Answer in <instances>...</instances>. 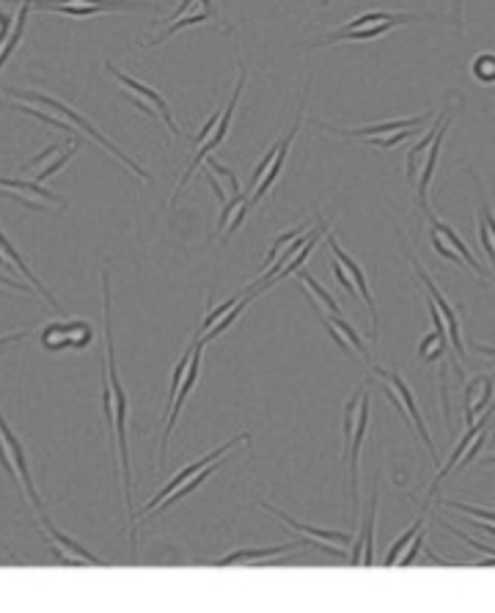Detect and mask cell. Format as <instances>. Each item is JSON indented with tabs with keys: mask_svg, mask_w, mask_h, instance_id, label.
<instances>
[{
	"mask_svg": "<svg viewBox=\"0 0 495 613\" xmlns=\"http://www.w3.org/2000/svg\"><path fill=\"white\" fill-rule=\"evenodd\" d=\"M102 317H105V366H102V407L105 422L116 440L119 455L121 484H124V506L130 515V537H132V559L138 550V528H135V501H132V466H130V440H127V422H130V396L121 385L119 366H116L113 347V295H110V273L102 270Z\"/></svg>",
	"mask_w": 495,
	"mask_h": 613,
	"instance_id": "obj_1",
	"label": "cell"
},
{
	"mask_svg": "<svg viewBox=\"0 0 495 613\" xmlns=\"http://www.w3.org/2000/svg\"><path fill=\"white\" fill-rule=\"evenodd\" d=\"M369 418H372V388L358 385L355 394L346 399L344 416H341V435H344V455L346 471H350V504H352V523L361 515V488H358V468H361V449L369 433Z\"/></svg>",
	"mask_w": 495,
	"mask_h": 613,
	"instance_id": "obj_2",
	"label": "cell"
},
{
	"mask_svg": "<svg viewBox=\"0 0 495 613\" xmlns=\"http://www.w3.org/2000/svg\"><path fill=\"white\" fill-rule=\"evenodd\" d=\"M6 99H22V102H36V105H44V108H50V110H55V113L58 116H64L66 121H69V124H75L77 130L80 132H86V138H91L94 143H99V146L102 149H108L110 154H113L116 160H121V163L127 165V168L132 171V174L135 176H141L143 182H152V176H148V171L146 168H141V165L135 163V160L130 157V154H124L121 152L119 146H116L113 141H110V138H105L102 132L97 130V127L91 124V121L86 119V116L82 113H77L75 108H69V105L64 102V99H58V97H50V94H42V91H25V88H9V91H6Z\"/></svg>",
	"mask_w": 495,
	"mask_h": 613,
	"instance_id": "obj_3",
	"label": "cell"
},
{
	"mask_svg": "<svg viewBox=\"0 0 495 613\" xmlns=\"http://www.w3.org/2000/svg\"><path fill=\"white\" fill-rule=\"evenodd\" d=\"M0 466H3L6 477L11 479V484H16V488H20L22 493L31 499L36 515H47V512H44L42 495H38L36 484H33L31 468H28L25 446L20 444V438L14 435V429L9 427L3 411H0Z\"/></svg>",
	"mask_w": 495,
	"mask_h": 613,
	"instance_id": "obj_4",
	"label": "cell"
},
{
	"mask_svg": "<svg viewBox=\"0 0 495 613\" xmlns=\"http://www.w3.org/2000/svg\"><path fill=\"white\" fill-rule=\"evenodd\" d=\"M372 374L377 380H383V388H385V396L391 399V405L396 407V411L405 416V422H410V427L416 429L418 438L424 440V446L429 449V457H432V466H438V449H435L432 438H429V429L427 424H424V416H421V407H418L416 402V394H413L410 385L405 383V380L399 377V372L396 369H383V366H374Z\"/></svg>",
	"mask_w": 495,
	"mask_h": 613,
	"instance_id": "obj_5",
	"label": "cell"
},
{
	"mask_svg": "<svg viewBox=\"0 0 495 613\" xmlns=\"http://www.w3.org/2000/svg\"><path fill=\"white\" fill-rule=\"evenodd\" d=\"M245 83H248V66H245V61L240 58V77H237V86H234V91H231L229 105L223 108V116H220V121H218V127H215L212 135H209L207 141L201 143V149L193 154L190 165H187L185 174H182L179 182H176V190H174V196H170V207H176V198L182 196V190H185V185L190 182V176L196 174L198 165H204V160L209 157V152H215V149H218L220 143L226 141V135H229V130H231V119H234V110H237V105H240V97H242V88H245Z\"/></svg>",
	"mask_w": 495,
	"mask_h": 613,
	"instance_id": "obj_6",
	"label": "cell"
},
{
	"mask_svg": "<svg viewBox=\"0 0 495 613\" xmlns=\"http://www.w3.org/2000/svg\"><path fill=\"white\" fill-rule=\"evenodd\" d=\"M105 69H108V75H113L116 80H119V86L124 88V94H130L132 102H135L143 113H148L152 119L165 121V127H168L170 135L179 138V127H176L174 113H170L168 99H165L157 88H152L148 83L138 80V77L127 75V72H121L119 66H113V61H105Z\"/></svg>",
	"mask_w": 495,
	"mask_h": 613,
	"instance_id": "obj_7",
	"label": "cell"
},
{
	"mask_svg": "<svg viewBox=\"0 0 495 613\" xmlns=\"http://www.w3.org/2000/svg\"><path fill=\"white\" fill-rule=\"evenodd\" d=\"M33 9L55 11L72 20H88L97 14H113V11H157L160 6L152 0H36Z\"/></svg>",
	"mask_w": 495,
	"mask_h": 613,
	"instance_id": "obj_8",
	"label": "cell"
},
{
	"mask_svg": "<svg viewBox=\"0 0 495 613\" xmlns=\"http://www.w3.org/2000/svg\"><path fill=\"white\" fill-rule=\"evenodd\" d=\"M399 240H402V251H405V256L410 259V264H413V270H416L418 281H421V284H424V292H427L429 300H432L435 306H438V311L443 314V322H446V328H449V341H451V350H454L457 361L465 363L468 352H465V341H462V328H460V317H457V308L451 306L449 300H446V295L438 289V284H435V281H432V275H429L427 270H424V264L418 262V256H416V253H413V248L405 242L402 231H399Z\"/></svg>",
	"mask_w": 495,
	"mask_h": 613,
	"instance_id": "obj_9",
	"label": "cell"
},
{
	"mask_svg": "<svg viewBox=\"0 0 495 613\" xmlns=\"http://www.w3.org/2000/svg\"><path fill=\"white\" fill-rule=\"evenodd\" d=\"M258 506H262L264 512H270L273 517H278L284 526H289V528H295L300 537H306V539H311L314 543V550H322V554H328V556H333V559H350V556L344 554V548H350L352 545V534L350 532H330V528H314V526H308V523H300V521H295L292 515H286V512H280L278 506H270L267 501H258Z\"/></svg>",
	"mask_w": 495,
	"mask_h": 613,
	"instance_id": "obj_10",
	"label": "cell"
},
{
	"mask_svg": "<svg viewBox=\"0 0 495 613\" xmlns=\"http://www.w3.org/2000/svg\"><path fill=\"white\" fill-rule=\"evenodd\" d=\"M204 341L198 339H193V358H190V366H187V374H185V380H182V385H179V391H176V396H174V402H170V407L165 411V433H163V440H160V455H157V471L160 468L165 466V451H168V440H170V435H174V429H176V422H179V413H182V407H185V402H187V396L196 391V385H198V380H201V361H204Z\"/></svg>",
	"mask_w": 495,
	"mask_h": 613,
	"instance_id": "obj_11",
	"label": "cell"
},
{
	"mask_svg": "<svg viewBox=\"0 0 495 613\" xmlns=\"http://www.w3.org/2000/svg\"><path fill=\"white\" fill-rule=\"evenodd\" d=\"M435 20H440V17L413 14V11H396L391 20L377 22V25L355 28V31H341V28H336V31H330L328 36H322V39H317L314 44H308V50H319V47H330V44H346V42H372V39L385 36V33H391L394 28L407 25V22H435Z\"/></svg>",
	"mask_w": 495,
	"mask_h": 613,
	"instance_id": "obj_12",
	"label": "cell"
},
{
	"mask_svg": "<svg viewBox=\"0 0 495 613\" xmlns=\"http://www.w3.org/2000/svg\"><path fill=\"white\" fill-rule=\"evenodd\" d=\"M311 80L314 77L308 75V80H306V88H302V97H300V105H297V116H295V121H292V127L289 130L284 132V135L275 141V146H278V154H275V163L270 165V171L264 174V179L258 182L256 187H253V193H251V207H256L258 201H262L264 196H267L270 190H273V185L278 182V176H280V171H284V165H286V157H289V149H292V143H295V138H297V132H300V127H302V116H306V105H308V88H311Z\"/></svg>",
	"mask_w": 495,
	"mask_h": 613,
	"instance_id": "obj_13",
	"label": "cell"
},
{
	"mask_svg": "<svg viewBox=\"0 0 495 613\" xmlns=\"http://www.w3.org/2000/svg\"><path fill=\"white\" fill-rule=\"evenodd\" d=\"M248 440H251V438H248V433H240V435H234V438H231V440H226V444H223V446H218V449H212V451H209V455H204V457H201V460H196V462H190V466H187V468H182V471H179V473H176V477H174V479H170V482H168V484H165V488H160V490H157V495H154V499H148V501H146V504H143V506H141V510H138V512H135V521H138V517H143V515H152V512H154V510H157V506H160V504H163V501H165V499H168V495H170V493H174V490H176V488H182V484H185V482H187V479H190V477H196V473H198V471H204V468H207V466H212V462L223 460V457H226V455H229V451H231V449H234V446H240V444H248Z\"/></svg>",
	"mask_w": 495,
	"mask_h": 613,
	"instance_id": "obj_14",
	"label": "cell"
},
{
	"mask_svg": "<svg viewBox=\"0 0 495 613\" xmlns=\"http://www.w3.org/2000/svg\"><path fill=\"white\" fill-rule=\"evenodd\" d=\"M0 187L9 190L11 198L22 201L28 209H36V212H44V209H58V212H64V209L69 207V201H66L64 196L47 190V187L36 179L28 182V179H9V176H0Z\"/></svg>",
	"mask_w": 495,
	"mask_h": 613,
	"instance_id": "obj_15",
	"label": "cell"
},
{
	"mask_svg": "<svg viewBox=\"0 0 495 613\" xmlns=\"http://www.w3.org/2000/svg\"><path fill=\"white\" fill-rule=\"evenodd\" d=\"M324 242H328V248H330V253H333V259H339L341 267H344L346 273H350L352 284H355V289H358V297H361V300L366 303L369 317H372V344H377V339H380V314H377V303H374L372 289H369V278H366V273H363L361 264H358L355 259H352L350 253H346L344 248L339 245V240H336L333 234L324 237Z\"/></svg>",
	"mask_w": 495,
	"mask_h": 613,
	"instance_id": "obj_16",
	"label": "cell"
},
{
	"mask_svg": "<svg viewBox=\"0 0 495 613\" xmlns=\"http://www.w3.org/2000/svg\"><path fill=\"white\" fill-rule=\"evenodd\" d=\"M38 526H42V534L47 537L50 548H53V556L58 561H64V565H91V567H102L105 561L97 559V556L91 554V550H86L82 545H77L75 539L66 537V534H61L58 528L53 526V521H50L47 515H38Z\"/></svg>",
	"mask_w": 495,
	"mask_h": 613,
	"instance_id": "obj_17",
	"label": "cell"
},
{
	"mask_svg": "<svg viewBox=\"0 0 495 613\" xmlns=\"http://www.w3.org/2000/svg\"><path fill=\"white\" fill-rule=\"evenodd\" d=\"M432 119V113H421L413 116V119H391V121H377V124H363V127H328V124H317L319 130L333 132L339 138H383V135H394V132L402 130H416V127H424L427 121Z\"/></svg>",
	"mask_w": 495,
	"mask_h": 613,
	"instance_id": "obj_18",
	"label": "cell"
},
{
	"mask_svg": "<svg viewBox=\"0 0 495 613\" xmlns=\"http://www.w3.org/2000/svg\"><path fill=\"white\" fill-rule=\"evenodd\" d=\"M427 220H429V234L432 237H438L440 242H443L446 248H451V251L457 253V256L462 259V264H465L468 270H473L476 275H482V278H490V273H487V267H482V264L476 262V256H473V251L468 248V242L462 240L460 237V231L454 229V226H449L446 220H440L438 215L432 212V209H427Z\"/></svg>",
	"mask_w": 495,
	"mask_h": 613,
	"instance_id": "obj_19",
	"label": "cell"
},
{
	"mask_svg": "<svg viewBox=\"0 0 495 613\" xmlns=\"http://www.w3.org/2000/svg\"><path fill=\"white\" fill-rule=\"evenodd\" d=\"M451 119H454V110H449L443 119V124L438 127V132H435V141L429 143L427 154H424V163H421V171H418V179H416V193H418V207L427 212L429 209V185H432L435 179V168H438V157H440V149H443V141H446V132H449L451 127Z\"/></svg>",
	"mask_w": 495,
	"mask_h": 613,
	"instance_id": "obj_20",
	"label": "cell"
},
{
	"mask_svg": "<svg viewBox=\"0 0 495 613\" xmlns=\"http://www.w3.org/2000/svg\"><path fill=\"white\" fill-rule=\"evenodd\" d=\"M380 477H374V488H372V501H369V515H366V526L361 528L358 539H352V565H363L372 567L374 565V534H377V506H380Z\"/></svg>",
	"mask_w": 495,
	"mask_h": 613,
	"instance_id": "obj_21",
	"label": "cell"
},
{
	"mask_svg": "<svg viewBox=\"0 0 495 613\" xmlns=\"http://www.w3.org/2000/svg\"><path fill=\"white\" fill-rule=\"evenodd\" d=\"M300 548H314L311 539L300 537L297 543H286V545H273V548H248V550H231V554L220 556L215 559V567H231V565H262V561L278 559V556L292 554V550Z\"/></svg>",
	"mask_w": 495,
	"mask_h": 613,
	"instance_id": "obj_22",
	"label": "cell"
},
{
	"mask_svg": "<svg viewBox=\"0 0 495 613\" xmlns=\"http://www.w3.org/2000/svg\"><path fill=\"white\" fill-rule=\"evenodd\" d=\"M0 267H3V270H20V273L25 275V278L31 281L33 286H36V295H38V297H44V303H47V306L53 308V311H58V314L64 311V308H61V303L55 300V295H50L47 286H44L42 281L36 278V273H33V270L28 267L25 259H22V253L16 251L14 242H11L9 237L3 234V231H0Z\"/></svg>",
	"mask_w": 495,
	"mask_h": 613,
	"instance_id": "obj_23",
	"label": "cell"
},
{
	"mask_svg": "<svg viewBox=\"0 0 495 613\" xmlns=\"http://www.w3.org/2000/svg\"><path fill=\"white\" fill-rule=\"evenodd\" d=\"M490 418H495V405H490L487 407V413H484V416H479L476 422L473 424H468V429H465V435H462L460 440H457V446H454V451H451V457L449 460H446V466L440 468L438 473H435V482H432V488H429V495L435 493V490H438V484L443 482L446 477H451V471H457V466H460L462 462V457L468 455V449H471L473 446V440L479 438V433H482L484 427H490Z\"/></svg>",
	"mask_w": 495,
	"mask_h": 613,
	"instance_id": "obj_24",
	"label": "cell"
},
{
	"mask_svg": "<svg viewBox=\"0 0 495 613\" xmlns=\"http://www.w3.org/2000/svg\"><path fill=\"white\" fill-rule=\"evenodd\" d=\"M495 396V374H479L465 385V399H462V413H465V424H473L482 411L493 405Z\"/></svg>",
	"mask_w": 495,
	"mask_h": 613,
	"instance_id": "obj_25",
	"label": "cell"
},
{
	"mask_svg": "<svg viewBox=\"0 0 495 613\" xmlns=\"http://www.w3.org/2000/svg\"><path fill=\"white\" fill-rule=\"evenodd\" d=\"M479 187V218H476V229H479V242H482V251L487 253L490 267L495 270V212L487 201V193H484L482 182L476 179Z\"/></svg>",
	"mask_w": 495,
	"mask_h": 613,
	"instance_id": "obj_26",
	"label": "cell"
},
{
	"mask_svg": "<svg viewBox=\"0 0 495 613\" xmlns=\"http://www.w3.org/2000/svg\"><path fill=\"white\" fill-rule=\"evenodd\" d=\"M33 3H36V0H20V9H16L14 25H11L9 39H6V44H3V47H0V72H3V66L9 64L11 55H14L16 47H20V44H22V36H25L28 17H31Z\"/></svg>",
	"mask_w": 495,
	"mask_h": 613,
	"instance_id": "obj_27",
	"label": "cell"
},
{
	"mask_svg": "<svg viewBox=\"0 0 495 613\" xmlns=\"http://www.w3.org/2000/svg\"><path fill=\"white\" fill-rule=\"evenodd\" d=\"M446 113H449V110H443V113L438 116V119H435V124L429 127L427 132H424L421 135V141L416 143V146L410 149V152H407V165H405V171H407V182H413V185H416V179H418V171H421V163H424V154H427V149H429V143L435 141V132H438V127L443 124V119H446Z\"/></svg>",
	"mask_w": 495,
	"mask_h": 613,
	"instance_id": "obj_28",
	"label": "cell"
},
{
	"mask_svg": "<svg viewBox=\"0 0 495 613\" xmlns=\"http://www.w3.org/2000/svg\"><path fill=\"white\" fill-rule=\"evenodd\" d=\"M223 462H226V460H218V462H212V466H207V468H204V471H198V473H196V477H190V479H187V482H185V484H182V488H176V490H174V493H170V495H168V499H165V501H163V504H160V506H157V510H154V515H160V512L170 510V506H174V504H176V501H182V499H187V495H190V493H196V490H198V488H201V484H204V482H207V479H209V477H212V473H215V471H220V468H223Z\"/></svg>",
	"mask_w": 495,
	"mask_h": 613,
	"instance_id": "obj_29",
	"label": "cell"
},
{
	"mask_svg": "<svg viewBox=\"0 0 495 613\" xmlns=\"http://www.w3.org/2000/svg\"><path fill=\"white\" fill-rule=\"evenodd\" d=\"M207 20H215L212 14H209L207 9H196V11H190V14H185V17H179L176 22H170L168 28H163V33H157V36L152 39V42L146 44V47H157V44H163L165 39H170V36H176L179 31H185V28H193V25H201V22H207Z\"/></svg>",
	"mask_w": 495,
	"mask_h": 613,
	"instance_id": "obj_30",
	"label": "cell"
},
{
	"mask_svg": "<svg viewBox=\"0 0 495 613\" xmlns=\"http://www.w3.org/2000/svg\"><path fill=\"white\" fill-rule=\"evenodd\" d=\"M42 347L50 352L69 350V319H61V322L44 325Z\"/></svg>",
	"mask_w": 495,
	"mask_h": 613,
	"instance_id": "obj_31",
	"label": "cell"
},
{
	"mask_svg": "<svg viewBox=\"0 0 495 613\" xmlns=\"http://www.w3.org/2000/svg\"><path fill=\"white\" fill-rule=\"evenodd\" d=\"M319 218H322V215H319ZM319 218H314V220H306V223H300V226H295V229H289V231H284V234H278L275 237V242L273 245H270V251H267V256H264V267H270V264L275 262V259H278V253L284 251L286 245H289L292 240H295V237H300V234H306L308 229H311V226H317V220Z\"/></svg>",
	"mask_w": 495,
	"mask_h": 613,
	"instance_id": "obj_32",
	"label": "cell"
},
{
	"mask_svg": "<svg viewBox=\"0 0 495 613\" xmlns=\"http://www.w3.org/2000/svg\"><path fill=\"white\" fill-rule=\"evenodd\" d=\"M421 528H424V512H421V515H418V517H416V521H413V526H410V528H407V532H405V534H402V537H399V539H396V543H394V545H391L388 556H385V567H396V565H399L402 554H405V550H407V545H410V543H413V539H416V534H418V532H421Z\"/></svg>",
	"mask_w": 495,
	"mask_h": 613,
	"instance_id": "obj_33",
	"label": "cell"
},
{
	"mask_svg": "<svg viewBox=\"0 0 495 613\" xmlns=\"http://www.w3.org/2000/svg\"><path fill=\"white\" fill-rule=\"evenodd\" d=\"M251 300H256V297H253V295H245V297H242V300H240V303H237V306H234V308H231V311H229V314H226V317H223V319H220V322H218V325H215V328H212V330H207V333H204V336H198V339H201V341H204V344H209V341H215V339H218V336H223V333H226V330H229V328H231V325H234V322H237V319H240V314H242V311H245V308H248V303H251Z\"/></svg>",
	"mask_w": 495,
	"mask_h": 613,
	"instance_id": "obj_34",
	"label": "cell"
},
{
	"mask_svg": "<svg viewBox=\"0 0 495 613\" xmlns=\"http://www.w3.org/2000/svg\"><path fill=\"white\" fill-rule=\"evenodd\" d=\"M245 295H251V292H248V289H242V292H240V295L229 297V300H223V303H220V306H218V308H212V311H207V317H204L201 328H198V336H204V333H207V330H212V328H215V325H218V322H220V319H223V317H226V314H229V311H231V308H234V306H237V303H240V300H242V297H245Z\"/></svg>",
	"mask_w": 495,
	"mask_h": 613,
	"instance_id": "obj_35",
	"label": "cell"
},
{
	"mask_svg": "<svg viewBox=\"0 0 495 613\" xmlns=\"http://www.w3.org/2000/svg\"><path fill=\"white\" fill-rule=\"evenodd\" d=\"M471 72L479 83H495V53H479L473 58Z\"/></svg>",
	"mask_w": 495,
	"mask_h": 613,
	"instance_id": "obj_36",
	"label": "cell"
},
{
	"mask_svg": "<svg viewBox=\"0 0 495 613\" xmlns=\"http://www.w3.org/2000/svg\"><path fill=\"white\" fill-rule=\"evenodd\" d=\"M443 506L462 512V515L473 517V521H479V523H490V526H495V512L493 510H482V506L462 504V501H443Z\"/></svg>",
	"mask_w": 495,
	"mask_h": 613,
	"instance_id": "obj_37",
	"label": "cell"
},
{
	"mask_svg": "<svg viewBox=\"0 0 495 613\" xmlns=\"http://www.w3.org/2000/svg\"><path fill=\"white\" fill-rule=\"evenodd\" d=\"M438 526L440 528H446V532L451 534V537H457V539H462V543L468 545V548H473V550H479V554L484 556V559H493L495 561V548H490V545H482V543H476L473 537H468V534H462L460 528L457 526H451V523H446V521H438Z\"/></svg>",
	"mask_w": 495,
	"mask_h": 613,
	"instance_id": "obj_38",
	"label": "cell"
},
{
	"mask_svg": "<svg viewBox=\"0 0 495 613\" xmlns=\"http://www.w3.org/2000/svg\"><path fill=\"white\" fill-rule=\"evenodd\" d=\"M396 11H383V9H377V11H366V14H361V17H355V20H350V22H344L341 25V31H355V28H366V25H377V22H385V20H391Z\"/></svg>",
	"mask_w": 495,
	"mask_h": 613,
	"instance_id": "obj_39",
	"label": "cell"
},
{
	"mask_svg": "<svg viewBox=\"0 0 495 613\" xmlns=\"http://www.w3.org/2000/svg\"><path fill=\"white\" fill-rule=\"evenodd\" d=\"M421 130H424V127H416V130H402V132H394V135L369 138V143H372V146H377V149H394V146H399L402 141H407V138L418 135Z\"/></svg>",
	"mask_w": 495,
	"mask_h": 613,
	"instance_id": "obj_40",
	"label": "cell"
},
{
	"mask_svg": "<svg viewBox=\"0 0 495 613\" xmlns=\"http://www.w3.org/2000/svg\"><path fill=\"white\" fill-rule=\"evenodd\" d=\"M204 168H209V171H215V174H218V176H223L226 185H229V190H231V196H237V193H242V190H240V182H237V176H234V171L226 168V165H220L218 160L207 157V160H204Z\"/></svg>",
	"mask_w": 495,
	"mask_h": 613,
	"instance_id": "obj_41",
	"label": "cell"
},
{
	"mask_svg": "<svg viewBox=\"0 0 495 613\" xmlns=\"http://www.w3.org/2000/svg\"><path fill=\"white\" fill-rule=\"evenodd\" d=\"M330 270H333V278H336V284L341 286V289L346 292L350 297H358V289H355V284H352V278H350V273H346L344 267H341V262L339 259H333L330 262Z\"/></svg>",
	"mask_w": 495,
	"mask_h": 613,
	"instance_id": "obj_42",
	"label": "cell"
},
{
	"mask_svg": "<svg viewBox=\"0 0 495 613\" xmlns=\"http://www.w3.org/2000/svg\"><path fill=\"white\" fill-rule=\"evenodd\" d=\"M421 550H424V528H421V532L416 534V539H413V543L407 545V550H405V554H402L399 565H396V567H407V565H413V561L418 559V554H421Z\"/></svg>",
	"mask_w": 495,
	"mask_h": 613,
	"instance_id": "obj_43",
	"label": "cell"
},
{
	"mask_svg": "<svg viewBox=\"0 0 495 613\" xmlns=\"http://www.w3.org/2000/svg\"><path fill=\"white\" fill-rule=\"evenodd\" d=\"M28 336H31V330H20V333H9V336H0V350H6V347H14L20 344V341H25Z\"/></svg>",
	"mask_w": 495,
	"mask_h": 613,
	"instance_id": "obj_44",
	"label": "cell"
},
{
	"mask_svg": "<svg viewBox=\"0 0 495 613\" xmlns=\"http://www.w3.org/2000/svg\"><path fill=\"white\" fill-rule=\"evenodd\" d=\"M0 286H11V289L16 292H25V295H33L36 292V286H25L22 281H14V278H6L3 273H0Z\"/></svg>",
	"mask_w": 495,
	"mask_h": 613,
	"instance_id": "obj_45",
	"label": "cell"
},
{
	"mask_svg": "<svg viewBox=\"0 0 495 613\" xmlns=\"http://www.w3.org/2000/svg\"><path fill=\"white\" fill-rule=\"evenodd\" d=\"M55 152H61V146H55V143H53V146H47V149H44V152H42V154H38V157H33V160H31V163H25V165H22V168H20V171H22V174H25V171H31V168H33V165H38V163H42V160L53 157V154H55Z\"/></svg>",
	"mask_w": 495,
	"mask_h": 613,
	"instance_id": "obj_46",
	"label": "cell"
},
{
	"mask_svg": "<svg viewBox=\"0 0 495 613\" xmlns=\"http://www.w3.org/2000/svg\"><path fill=\"white\" fill-rule=\"evenodd\" d=\"M11 25H14V20H11L9 14H6L3 9H0V47L6 44V39H9V33H11Z\"/></svg>",
	"mask_w": 495,
	"mask_h": 613,
	"instance_id": "obj_47",
	"label": "cell"
},
{
	"mask_svg": "<svg viewBox=\"0 0 495 613\" xmlns=\"http://www.w3.org/2000/svg\"><path fill=\"white\" fill-rule=\"evenodd\" d=\"M462 6H465V0H454V14H451V22L457 25V33H462Z\"/></svg>",
	"mask_w": 495,
	"mask_h": 613,
	"instance_id": "obj_48",
	"label": "cell"
},
{
	"mask_svg": "<svg viewBox=\"0 0 495 613\" xmlns=\"http://www.w3.org/2000/svg\"><path fill=\"white\" fill-rule=\"evenodd\" d=\"M0 554H6V556H11V559H14V561H20V559H16V556H14V554H11V548H6V545H3V539H0Z\"/></svg>",
	"mask_w": 495,
	"mask_h": 613,
	"instance_id": "obj_49",
	"label": "cell"
},
{
	"mask_svg": "<svg viewBox=\"0 0 495 613\" xmlns=\"http://www.w3.org/2000/svg\"><path fill=\"white\" fill-rule=\"evenodd\" d=\"M487 466H495V455H493V457H490V460H487Z\"/></svg>",
	"mask_w": 495,
	"mask_h": 613,
	"instance_id": "obj_50",
	"label": "cell"
},
{
	"mask_svg": "<svg viewBox=\"0 0 495 613\" xmlns=\"http://www.w3.org/2000/svg\"><path fill=\"white\" fill-rule=\"evenodd\" d=\"M0 352H3V350H0Z\"/></svg>",
	"mask_w": 495,
	"mask_h": 613,
	"instance_id": "obj_51",
	"label": "cell"
}]
</instances>
